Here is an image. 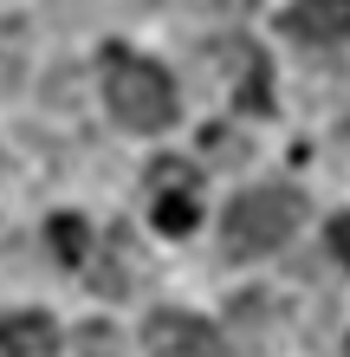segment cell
Wrapping results in <instances>:
<instances>
[{
    "mask_svg": "<svg viewBox=\"0 0 350 357\" xmlns=\"http://www.w3.org/2000/svg\"><path fill=\"white\" fill-rule=\"evenodd\" d=\"M104 98L123 130H169L175 123V78L156 59H136L123 46L104 52Z\"/></svg>",
    "mask_w": 350,
    "mask_h": 357,
    "instance_id": "obj_1",
    "label": "cell"
},
{
    "mask_svg": "<svg viewBox=\"0 0 350 357\" xmlns=\"http://www.w3.org/2000/svg\"><path fill=\"white\" fill-rule=\"evenodd\" d=\"M299 195L292 188H246V195L228 202V215H221V247H228V260H253V254H273V247L299 227Z\"/></svg>",
    "mask_w": 350,
    "mask_h": 357,
    "instance_id": "obj_2",
    "label": "cell"
},
{
    "mask_svg": "<svg viewBox=\"0 0 350 357\" xmlns=\"http://www.w3.org/2000/svg\"><path fill=\"white\" fill-rule=\"evenodd\" d=\"M143 357H228V344L195 312H156L143 325Z\"/></svg>",
    "mask_w": 350,
    "mask_h": 357,
    "instance_id": "obj_3",
    "label": "cell"
},
{
    "mask_svg": "<svg viewBox=\"0 0 350 357\" xmlns=\"http://www.w3.org/2000/svg\"><path fill=\"white\" fill-rule=\"evenodd\" d=\"M279 26L305 46H337V39H350V0H292Z\"/></svg>",
    "mask_w": 350,
    "mask_h": 357,
    "instance_id": "obj_4",
    "label": "cell"
},
{
    "mask_svg": "<svg viewBox=\"0 0 350 357\" xmlns=\"http://www.w3.org/2000/svg\"><path fill=\"white\" fill-rule=\"evenodd\" d=\"M58 351V325L46 312H7L0 319V357H52Z\"/></svg>",
    "mask_w": 350,
    "mask_h": 357,
    "instance_id": "obj_5",
    "label": "cell"
},
{
    "mask_svg": "<svg viewBox=\"0 0 350 357\" xmlns=\"http://www.w3.org/2000/svg\"><path fill=\"white\" fill-rule=\"evenodd\" d=\"M46 234H52V247H58V260H65V266H85L91 227L78 221V215H52V227H46Z\"/></svg>",
    "mask_w": 350,
    "mask_h": 357,
    "instance_id": "obj_6",
    "label": "cell"
},
{
    "mask_svg": "<svg viewBox=\"0 0 350 357\" xmlns=\"http://www.w3.org/2000/svg\"><path fill=\"white\" fill-rule=\"evenodd\" d=\"M195 221H201L195 195H156V227H162V234H189Z\"/></svg>",
    "mask_w": 350,
    "mask_h": 357,
    "instance_id": "obj_7",
    "label": "cell"
},
{
    "mask_svg": "<svg viewBox=\"0 0 350 357\" xmlns=\"http://www.w3.org/2000/svg\"><path fill=\"white\" fill-rule=\"evenodd\" d=\"M72 357H123V338L111 325H78L72 331Z\"/></svg>",
    "mask_w": 350,
    "mask_h": 357,
    "instance_id": "obj_8",
    "label": "cell"
},
{
    "mask_svg": "<svg viewBox=\"0 0 350 357\" xmlns=\"http://www.w3.org/2000/svg\"><path fill=\"white\" fill-rule=\"evenodd\" d=\"M150 188H156V195H195V169L162 156V162H150Z\"/></svg>",
    "mask_w": 350,
    "mask_h": 357,
    "instance_id": "obj_9",
    "label": "cell"
},
{
    "mask_svg": "<svg viewBox=\"0 0 350 357\" xmlns=\"http://www.w3.org/2000/svg\"><path fill=\"white\" fill-rule=\"evenodd\" d=\"M324 247H331V254H337V260L350 266V215H337L331 227H324Z\"/></svg>",
    "mask_w": 350,
    "mask_h": 357,
    "instance_id": "obj_10",
    "label": "cell"
},
{
    "mask_svg": "<svg viewBox=\"0 0 350 357\" xmlns=\"http://www.w3.org/2000/svg\"><path fill=\"white\" fill-rule=\"evenodd\" d=\"M208 7H240V0H208Z\"/></svg>",
    "mask_w": 350,
    "mask_h": 357,
    "instance_id": "obj_11",
    "label": "cell"
}]
</instances>
